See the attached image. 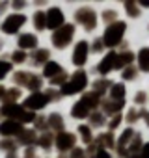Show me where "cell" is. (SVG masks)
Returning <instances> with one entry per match:
<instances>
[]
</instances>
